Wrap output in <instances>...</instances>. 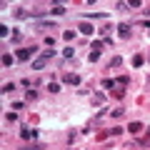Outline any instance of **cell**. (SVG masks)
<instances>
[{"label": "cell", "instance_id": "cell-2", "mask_svg": "<svg viewBox=\"0 0 150 150\" xmlns=\"http://www.w3.org/2000/svg\"><path fill=\"white\" fill-rule=\"evenodd\" d=\"M63 83H68V85H78V83H80V75H75V73H65V75H63Z\"/></svg>", "mask_w": 150, "mask_h": 150}, {"label": "cell", "instance_id": "cell-16", "mask_svg": "<svg viewBox=\"0 0 150 150\" xmlns=\"http://www.w3.org/2000/svg\"><path fill=\"white\" fill-rule=\"evenodd\" d=\"M143 63H145V58H143V55H135V58H133V65H135V68H140Z\"/></svg>", "mask_w": 150, "mask_h": 150}, {"label": "cell", "instance_id": "cell-17", "mask_svg": "<svg viewBox=\"0 0 150 150\" xmlns=\"http://www.w3.org/2000/svg\"><path fill=\"white\" fill-rule=\"evenodd\" d=\"M110 30H112L110 25H103V28H100V35H103V38H110Z\"/></svg>", "mask_w": 150, "mask_h": 150}, {"label": "cell", "instance_id": "cell-23", "mask_svg": "<svg viewBox=\"0 0 150 150\" xmlns=\"http://www.w3.org/2000/svg\"><path fill=\"white\" fill-rule=\"evenodd\" d=\"M112 95H115V98H118V100H120V98L125 95V88H118V90H112Z\"/></svg>", "mask_w": 150, "mask_h": 150}, {"label": "cell", "instance_id": "cell-7", "mask_svg": "<svg viewBox=\"0 0 150 150\" xmlns=\"http://www.w3.org/2000/svg\"><path fill=\"white\" fill-rule=\"evenodd\" d=\"M115 85H118V80H112V78H105L103 80V88L105 90H115Z\"/></svg>", "mask_w": 150, "mask_h": 150}, {"label": "cell", "instance_id": "cell-20", "mask_svg": "<svg viewBox=\"0 0 150 150\" xmlns=\"http://www.w3.org/2000/svg\"><path fill=\"white\" fill-rule=\"evenodd\" d=\"M13 60H15V58H13V55H3V65H13Z\"/></svg>", "mask_w": 150, "mask_h": 150}, {"label": "cell", "instance_id": "cell-19", "mask_svg": "<svg viewBox=\"0 0 150 150\" xmlns=\"http://www.w3.org/2000/svg\"><path fill=\"white\" fill-rule=\"evenodd\" d=\"M35 98H38V93H35V90H28V93H25V100H28V103L35 100Z\"/></svg>", "mask_w": 150, "mask_h": 150}, {"label": "cell", "instance_id": "cell-27", "mask_svg": "<svg viewBox=\"0 0 150 150\" xmlns=\"http://www.w3.org/2000/svg\"><path fill=\"white\" fill-rule=\"evenodd\" d=\"M140 5H143L140 0H130V3H128V8H140Z\"/></svg>", "mask_w": 150, "mask_h": 150}, {"label": "cell", "instance_id": "cell-13", "mask_svg": "<svg viewBox=\"0 0 150 150\" xmlns=\"http://www.w3.org/2000/svg\"><path fill=\"white\" fill-rule=\"evenodd\" d=\"M128 83H130L128 75H120V78H118V85H120V88H128Z\"/></svg>", "mask_w": 150, "mask_h": 150}, {"label": "cell", "instance_id": "cell-1", "mask_svg": "<svg viewBox=\"0 0 150 150\" xmlns=\"http://www.w3.org/2000/svg\"><path fill=\"white\" fill-rule=\"evenodd\" d=\"M35 45H30V48H20V50H18V53H15V60H20V63H25V60H30V55L33 53H35Z\"/></svg>", "mask_w": 150, "mask_h": 150}, {"label": "cell", "instance_id": "cell-29", "mask_svg": "<svg viewBox=\"0 0 150 150\" xmlns=\"http://www.w3.org/2000/svg\"><path fill=\"white\" fill-rule=\"evenodd\" d=\"M145 133H148V140H150V128H148V130H145Z\"/></svg>", "mask_w": 150, "mask_h": 150}, {"label": "cell", "instance_id": "cell-4", "mask_svg": "<svg viewBox=\"0 0 150 150\" xmlns=\"http://www.w3.org/2000/svg\"><path fill=\"white\" fill-rule=\"evenodd\" d=\"M35 135H38V130H30L28 125H23V130H20V138H23V140H28V138H35Z\"/></svg>", "mask_w": 150, "mask_h": 150}, {"label": "cell", "instance_id": "cell-9", "mask_svg": "<svg viewBox=\"0 0 150 150\" xmlns=\"http://www.w3.org/2000/svg\"><path fill=\"white\" fill-rule=\"evenodd\" d=\"M103 103H105V95L103 93H95L93 95V105H103Z\"/></svg>", "mask_w": 150, "mask_h": 150}, {"label": "cell", "instance_id": "cell-28", "mask_svg": "<svg viewBox=\"0 0 150 150\" xmlns=\"http://www.w3.org/2000/svg\"><path fill=\"white\" fill-rule=\"evenodd\" d=\"M8 33H10V30H8V25H0V35H3V38H8Z\"/></svg>", "mask_w": 150, "mask_h": 150}, {"label": "cell", "instance_id": "cell-8", "mask_svg": "<svg viewBox=\"0 0 150 150\" xmlns=\"http://www.w3.org/2000/svg\"><path fill=\"white\" fill-rule=\"evenodd\" d=\"M45 65H48V58H38L35 63H33V70H43Z\"/></svg>", "mask_w": 150, "mask_h": 150}, {"label": "cell", "instance_id": "cell-14", "mask_svg": "<svg viewBox=\"0 0 150 150\" xmlns=\"http://www.w3.org/2000/svg\"><path fill=\"white\" fill-rule=\"evenodd\" d=\"M15 18H20V20H23V18H30V13L23 10V8H18V10H15Z\"/></svg>", "mask_w": 150, "mask_h": 150}, {"label": "cell", "instance_id": "cell-6", "mask_svg": "<svg viewBox=\"0 0 150 150\" xmlns=\"http://www.w3.org/2000/svg\"><path fill=\"white\" fill-rule=\"evenodd\" d=\"M118 33H120V38H130V25H128V23H120Z\"/></svg>", "mask_w": 150, "mask_h": 150}, {"label": "cell", "instance_id": "cell-10", "mask_svg": "<svg viewBox=\"0 0 150 150\" xmlns=\"http://www.w3.org/2000/svg\"><path fill=\"white\" fill-rule=\"evenodd\" d=\"M53 15H65V5H53Z\"/></svg>", "mask_w": 150, "mask_h": 150}, {"label": "cell", "instance_id": "cell-11", "mask_svg": "<svg viewBox=\"0 0 150 150\" xmlns=\"http://www.w3.org/2000/svg\"><path fill=\"white\" fill-rule=\"evenodd\" d=\"M110 115H112V118H123V115H125V108H115V110H110Z\"/></svg>", "mask_w": 150, "mask_h": 150}, {"label": "cell", "instance_id": "cell-5", "mask_svg": "<svg viewBox=\"0 0 150 150\" xmlns=\"http://www.w3.org/2000/svg\"><path fill=\"white\" fill-rule=\"evenodd\" d=\"M78 30H80L83 35H93V33H95V28H93L90 23H80V28H78Z\"/></svg>", "mask_w": 150, "mask_h": 150}, {"label": "cell", "instance_id": "cell-24", "mask_svg": "<svg viewBox=\"0 0 150 150\" xmlns=\"http://www.w3.org/2000/svg\"><path fill=\"white\" fill-rule=\"evenodd\" d=\"M63 38H65V40H73V38H75V30H65Z\"/></svg>", "mask_w": 150, "mask_h": 150}, {"label": "cell", "instance_id": "cell-18", "mask_svg": "<svg viewBox=\"0 0 150 150\" xmlns=\"http://www.w3.org/2000/svg\"><path fill=\"white\" fill-rule=\"evenodd\" d=\"M15 90V83H5V85H3V93H13Z\"/></svg>", "mask_w": 150, "mask_h": 150}, {"label": "cell", "instance_id": "cell-25", "mask_svg": "<svg viewBox=\"0 0 150 150\" xmlns=\"http://www.w3.org/2000/svg\"><path fill=\"white\" fill-rule=\"evenodd\" d=\"M5 120H8V123H15V120H18V115H15V112H8V115H5Z\"/></svg>", "mask_w": 150, "mask_h": 150}, {"label": "cell", "instance_id": "cell-12", "mask_svg": "<svg viewBox=\"0 0 150 150\" xmlns=\"http://www.w3.org/2000/svg\"><path fill=\"white\" fill-rule=\"evenodd\" d=\"M120 65H123V58H120V55H115V58L110 60V68H120Z\"/></svg>", "mask_w": 150, "mask_h": 150}, {"label": "cell", "instance_id": "cell-15", "mask_svg": "<svg viewBox=\"0 0 150 150\" xmlns=\"http://www.w3.org/2000/svg\"><path fill=\"white\" fill-rule=\"evenodd\" d=\"M103 45H105L103 40H93V50H95V53H100V50H103Z\"/></svg>", "mask_w": 150, "mask_h": 150}, {"label": "cell", "instance_id": "cell-26", "mask_svg": "<svg viewBox=\"0 0 150 150\" xmlns=\"http://www.w3.org/2000/svg\"><path fill=\"white\" fill-rule=\"evenodd\" d=\"M120 133H123V128H110V135H112V138H118Z\"/></svg>", "mask_w": 150, "mask_h": 150}, {"label": "cell", "instance_id": "cell-22", "mask_svg": "<svg viewBox=\"0 0 150 150\" xmlns=\"http://www.w3.org/2000/svg\"><path fill=\"white\" fill-rule=\"evenodd\" d=\"M88 60H90V63H95V60H100V53H95V50H93V53L88 55Z\"/></svg>", "mask_w": 150, "mask_h": 150}, {"label": "cell", "instance_id": "cell-21", "mask_svg": "<svg viewBox=\"0 0 150 150\" xmlns=\"http://www.w3.org/2000/svg\"><path fill=\"white\" fill-rule=\"evenodd\" d=\"M48 90L50 93H60V85H58V83H48Z\"/></svg>", "mask_w": 150, "mask_h": 150}, {"label": "cell", "instance_id": "cell-3", "mask_svg": "<svg viewBox=\"0 0 150 150\" xmlns=\"http://www.w3.org/2000/svg\"><path fill=\"white\" fill-rule=\"evenodd\" d=\"M128 133H130V135H138V133H143V123H138V120H133V123L128 125Z\"/></svg>", "mask_w": 150, "mask_h": 150}]
</instances>
